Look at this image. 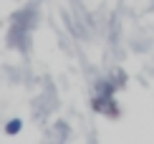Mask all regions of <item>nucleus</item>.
<instances>
[{"label": "nucleus", "instance_id": "f257e3e1", "mask_svg": "<svg viewBox=\"0 0 154 144\" xmlns=\"http://www.w3.org/2000/svg\"><path fill=\"white\" fill-rule=\"evenodd\" d=\"M20 129H23V121L20 119H10L8 124H5V134H18V132H20Z\"/></svg>", "mask_w": 154, "mask_h": 144}]
</instances>
